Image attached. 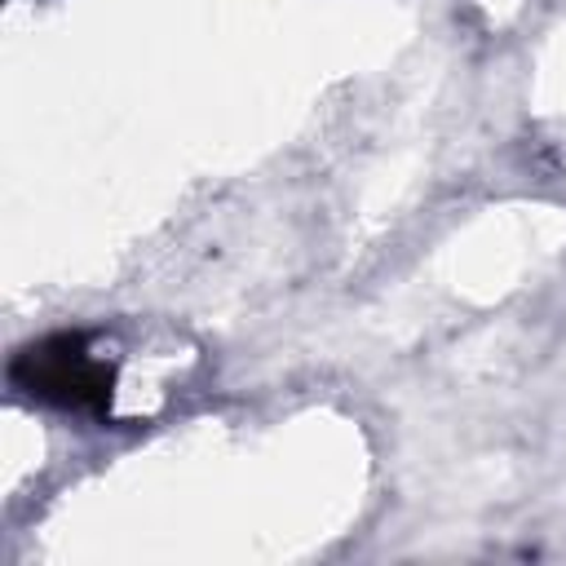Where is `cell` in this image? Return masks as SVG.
I'll use <instances>...</instances> for the list:
<instances>
[{
    "label": "cell",
    "instance_id": "1",
    "mask_svg": "<svg viewBox=\"0 0 566 566\" xmlns=\"http://www.w3.org/2000/svg\"><path fill=\"white\" fill-rule=\"evenodd\" d=\"M9 380L35 402H49L62 411H88L97 420L111 416L115 363L88 358L84 332H57L22 345L9 363Z\"/></svg>",
    "mask_w": 566,
    "mask_h": 566
}]
</instances>
